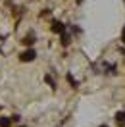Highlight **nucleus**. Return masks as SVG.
<instances>
[{
	"label": "nucleus",
	"instance_id": "obj_1",
	"mask_svg": "<svg viewBox=\"0 0 125 127\" xmlns=\"http://www.w3.org/2000/svg\"><path fill=\"white\" fill-rule=\"evenodd\" d=\"M35 56H37V52H35L33 48H29V50H25V52H21V56H19V60H21V62H33V60H35Z\"/></svg>",
	"mask_w": 125,
	"mask_h": 127
},
{
	"label": "nucleus",
	"instance_id": "obj_2",
	"mask_svg": "<svg viewBox=\"0 0 125 127\" xmlns=\"http://www.w3.org/2000/svg\"><path fill=\"white\" fill-rule=\"evenodd\" d=\"M50 29H52V33H63V31H65V25H63L62 21L54 19V21H52V25H50Z\"/></svg>",
	"mask_w": 125,
	"mask_h": 127
},
{
	"label": "nucleus",
	"instance_id": "obj_3",
	"mask_svg": "<svg viewBox=\"0 0 125 127\" xmlns=\"http://www.w3.org/2000/svg\"><path fill=\"white\" fill-rule=\"evenodd\" d=\"M21 42H23V44H27V46H31L33 42H35V35H33V33H29V35H27V37H25Z\"/></svg>",
	"mask_w": 125,
	"mask_h": 127
},
{
	"label": "nucleus",
	"instance_id": "obj_4",
	"mask_svg": "<svg viewBox=\"0 0 125 127\" xmlns=\"http://www.w3.org/2000/svg\"><path fill=\"white\" fill-rule=\"evenodd\" d=\"M60 35H62V44H63V46H67V44H69V40H71V37H69V35H67L65 31L60 33Z\"/></svg>",
	"mask_w": 125,
	"mask_h": 127
},
{
	"label": "nucleus",
	"instance_id": "obj_5",
	"mask_svg": "<svg viewBox=\"0 0 125 127\" xmlns=\"http://www.w3.org/2000/svg\"><path fill=\"white\" fill-rule=\"evenodd\" d=\"M10 125H12L10 118H0V127H10Z\"/></svg>",
	"mask_w": 125,
	"mask_h": 127
},
{
	"label": "nucleus",
	"instance_id": "obj_6",
	"mask_svg": "<svg viewBox=\"0 0 125 127\" xmlns=\"http://www.w3.org/2000/svg\"><path fill=\"white\" fill-rule=\"evenodd\" d=\"M67 81L71 83V87H73V89H77V87H79V83L73 79V75H71V73H67Z\"/></svg>",
	"mask_w": 125,
	"mask_h": 127
},
{
	"label": "nucleus",
	"instance_id": "obj_7",
	"mask_svg": "<svg viewBox=\"0 0 125 127\" xmlns=\"http://www.w3.org/2000/svg\"><path fill=\"white\" fill-rule=\"evenodd\" d=\"M116 119L119 121V123H123V121H125V112H117V114H116Z\"/></svg>",
	"mask_w": 125,
	"mask_h": 127
},
{
	"label": "nucleus",
	"instance_id": "obj_8",
	"mask_svg": "<svg viewBox=\"0 0 125 127\" xmlns=\"http://www.w3.org/2000/svg\"><path fill=\"white\" fill-rule=\"evenodd\" d=\"M44 81H46V83H48V85H50V87H52V89H56V81L52 79L50 75H46V77H44Z\"/></svg>",
	"mask_w": 125,
	"mask_h": 127
},
{
	"label": "nucleus",
	"instance_id": "obj_9",
	"mask_svg": "<svg viewBox=\"0 0 125 127\" xmlns=\"http://www.w3.org/2000/svg\"><path fill=\"white\" fill-rule=\"evenodd\" d=\"M121 40H123V44H125V27H123V33H121Z\"/></svg>",
	"mask_w": 125,
	"mask_h": 127
}]
</instances>
